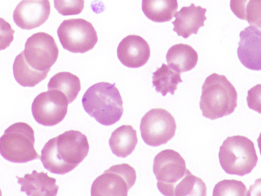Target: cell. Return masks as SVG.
Returning a JSON list of instances; mask_svg holds the SVG:
<instances>
[{
  "mask_svg": "<svg viewBox=\"0 0 261 196\" xmlns=\"http://www.w3.org/2000/svg\"><path fill=\"white\" fill-rule=\"evenodd\" d=\"M177 9V0H142L143 13L149 19L156 22L170 21Z\"/></svg>",
  "mask_w": 261,
  "mask_h": 196,
  "instance_id": "d6986e66",
  "label": "cell"
},
{
  "mask_svg": "<svg viewBox=\"0 0 261 196\" xmlns=\"http://www.w3.org/2000/svg\"><path fill=\"white\" fill-rule=\"evenodd\" d=\"M2 195V190L0 188V196Z\"/></svg>",
  "mask_w": 261,
  "mask_h": 196,
  "instance_id": "f1b7e54d",
  "label": "cell"
},
{
  "mask_svg": "<svg viewBox=\"0 0 261 196\" xmlns=\"http://www.w3.org/2000/svg\"><path fill=\"white\" fill-rule=\"evenodd\" d=\"M54 7L63 16L80 14L84 8L85 0H54Z\"/></svg>",
  "mask_w": 261,
  "mask_h": 196,
  "instance_id": "484cf974",
  "label": "cell"
},
{
  "mask_svg": "<svg viewBox=\"0 0 261 196\" xmlns=\"http://www.w3.org/2000/svg\"><path fill=\"white\" fill-rule=\"evenodd\" d=\"M201 89L199 107L204 117L215 120L234 111L238 93L225 76L212 74L205 79Z\"/></svg>",
  "mask_w": 261,
  "mask_h": 196,
  "instance_id": "7a4b0ae2",
  "label": "cell"
},
{
  "mask_svg": "<svg viewBox=\"0 0 261 196\" xmlns=\"http://www.w3.org/2000/svg\"><path fill=\"white\" fill-rule=\"evenodd\" d=\"M82 103L85 111L104 126L119 121L123 113V101L115 84L95 83L86 91Z\"/></svg>",
  "mask_w": 261,
  "mask_h": 196,
  "instance_id": "3957f363",
  "label": "cell"
},
{
  "mask_svg": "<svg viewBox=\"0 0 261 196\" xmlns=\"http://www.w3.org/2000/svg\"><path fill=\"white\" fill-rule=\"evenodd\" d=\"M57 35L63 47L73 53L87 52L98 41L93 24L81 18L64 20L57 29Z\"/></svg>",
  "mask_w": 261,
  "mask_h": 196,
  "instance_id": "8992f818",
  "label": "cell"
},
{
  "mask_svg": "<svg viewBox=\"0 0 261 196\" xmlns=\"http://www.w3.org/2000/svg\"><path fill=\"white\" fill-rule=\"evenodd\" d=\"M218 156L226 173L240 176L250 173L258 160L253 142L241 135L227 137L219 148Z\"/></svg>",
  "mask_w": 261,
  "mask_h": 196,
  "instance_id": "277c9868",
  "label": "cell"
},
{
  "mask_svg": "<svg viewBox=\"0 0 261 196\" xmlns=\"http://www.w3.org/2000/svg\"><path fill=\"white\" fill-rule=\"evenodd\" d=\"M187 168L181 155L172 149H165L154 158L153 172L157 187L162 194L169 196L172 187L185 176Z\"/></svg>",
  "mask_w": 261,
  "mask_h": 196,
  "instance_id": "30bf717a",
  "label": "cell"
},
{
  "mask_svg": "<svg viewBox=\"0 0 261 196\" xmlns=\"http://www.w3.org/2000/svg\"><path fill=\"white\" fill-rule=\"evenodd\" d=\"M47 88L61 91L70 104L76 98L81 89V81L77 76L70 72L61 71L50 79Z\"/></svg>",
  "mask_w": 261,
  "mask_h": 196,
  "instance_id": "ffe728a7",
  "label": "cell"
},
{
  "mask_svg": "<svg viewBox=\"0 0 261 196\" xmlns=\"http://www.w3.org/2000/svg\"><path fill=\"white\" fill-rule=\"evenodd\" d=\"M152 78L155 91L160 92L163 96H165L168 92L173 95L177 85L182 82L180 73L173 70L165 63L153 72Z\"/></svg>",
  "mask_w": 261,
  "mask_h": 196,
  "instance_id": "44dd1931",
  "label": "cell"
},
{
  "mask_svg": "<svg viewBox=\"0 0 261 196\" xmlns=\"http://www.w3.org/2000/svg\"><path fill=\"white\" fill-rule=\"evenodd\" d=\"M13 72L16 82L23 87H34L47 77L48 72H40L31 68L24 59L22 52L15 58Z\"/></svg>",
  "mask_w": 261,
  "mask_h": 196,
  "instance_id": "7402d4cb",
  "label": "cell"
},
{
  "mask_svg": "<svg viewBox=\"0 0 261 196\" xmlns=\"http://www.w3.org/2000/svg\"><path fill=\"white\" fill-rule=\"evenodd\" d=\"M260 84H257L248 91L247 102L248 107L260 113Z\"/></svg>",
  "mask_w": 261,
  "mask_h": 196,
  "instance_id": "83f0119b",
  "label": "cell"
},
{
  "mask_svg": "<svg viewBox=\"0 0 261 196\" xmlns=\"http://www.w3.org/2000/svg\"><path fill=\"white\" fill-rule=\"evenodd\" d=\"M50 13L49 0H22L14 10L13 18L20 28L32 30L43 24Z\"/></svg>",
  "mask_w": 261,
  "mask_h": 196,
  "instance_id": "7c38bea8",
  "label": "cell"
},
{
  "mask_svg": "<svg viewBox=\"0 0 261 196\" xmlns=\"http://www.w3.org/2000/svg\"><path fill=\"white\" fill-rule=\"evenodd\" d=\"M89 150V142L84 134L77 130L66 131L44 144L40 160L50 173L64 175L82 162Z\"/></svg>",
  "mask_w": 261,
  "mask_h": 196,
  "instance_id": "6da1fadb",
  "label": "cell"
},
{
  "mask_svg": "<svg viewBox=\"0 0 261 196\" xmlns=\"http://www.w3.org/2000/svg\"><path fill=\"white\" fill-rule=\"evenodd\" d=\"M25 61L33 69L48 72L57 61L59 48L54 38L45 32H38L29 37L22 51Z\"/></svg>",
  "mask_w": 261,
  "mask_h": 196,
  "instance_id": "9c48e42d",
  "label": "cell"
},
{
  "mask_svg": "<svg viewBox=\"0 0 261 196\" xmlns=\"http://www.w3.org/2000/svg\"><path fill=\"white\" fill-rule=\"evenodd\" d=\"M230 8L239 19L260 28L261 0H230Z\"/></svg>",
  "mask_w": 261,
  "mask_h": 196,
  "instance_id": "cb8c5ba5",
  "label": "cell"
},
{
  "mask_svg": "<svg viewBox=\"0 0 261 196\" xmlns=\"http://www.w3.org/2000/svg\"><path fill=\"white\" fill-rule=\"evenodd\" d=\"M237 55L241 63L246 68L254 70L261 69V31L250 25L240 33Z\"/></svg>",
  "mask_w": 261,
  "mask_h": 196,
  "instance_id": "4fadbf2b",
  "label": "cell"
},
{
  "mask_svg": "<svg viewBox=\"0 0 261 196\" xmlns=\"http://www.w3.org/2000/svg\"><path fill=\"white\" fill-rule=\"evenodd\" d=\"M35 132L24 122H15L0 137V154L14 163H26L40 157L34 148Z\"/></svg>",
  "mask_w": 261,
  "mask_h": 196,
  "instance_id": "5b68a950",
  "label": "cell"
},
{
  "mask_svg": "<svg viewBox=\"0 0 261 196\" xmlns=\"http://www.w3.org/2000/svg\"><path fill=\"white\" fill-rule=\"evenodd\" d=\"M207 187L201 178L187 169L183 178L172 187L169 196H206Z\"/></svg>",
  "mask_w": 261,
  "mask_h": 196,
  "instance_id": "603a6c76",
  "label": "cell"
},
{
  "mask_svg": "<svg viewBox=\"0 0 261 196\" xmlns=\"http://www.w3.org/2000/svg\"><path fill=\"white\" fill-rule=\"evenodd\" d=\"M247 189L244 183L235 179H224L214 186L213 195H247Z\"/></svg>",
  "mask_w": 261,
  "mask_h": 196,
  "instance_id": "d4e9b609",
  "label": "cell"
},
{
  "mask_svg": "<svg viewBox=\"0 0 261 196\" xmlns=\"http://www.w3.org/2000/svg\"><path fill=\"white\" fill-rule=\"evenodd\" d=\"M16 177L17 183L21 185V191L28 195L55 196L59 188L56 184V179L43 171L33 170L31 174L27 173L23 177Z\"/></svg>",
  "mask_w": 261,
  "mask_h": 196,
  "instance_id": "2e32d148",
  "label": "cell"
},
{
  "mask_svg": "<svg viewBox=\"0 0 261 196\" xmlns=\"http://www.w3.org/2000/svg\"><path fill=\"white\" fill-rule=\"evenodd\" d=\"M138 142L137 131L130 125H123L111 134L109 144L112 153L119 157L130 155Z\"/></svg>",
  "mask_w": 261,
  "mask_h": 196,
  "instance_id": "ac0fdd59",
  "label": "cell"
},
{
  "mask_svg": "<svg viewBox=\"0 0 261 196\" xmlns=\"http://www.w3.org/2000/svg\"><path fill=\"white\" fill-rule=\"evenodd\" d=\"M117 57L121 63L129 68H138L145 65L150 56L147 41L140 36L129 35L119 42Z\"/></svg>",
  "mask_w": 261,
  "mask_h": 196,
  "instance_id": "5bb4252c",
  "label": "cell"
},
{
  "mask_svg": "<svg viewBox=\"0 0 261 196\" xmlns=\"http://www.w3.org/2000/svg\"><path fill=\"white\" fill-rule=\"evenodd\" d=\"M206 9L192 3L189 6H184L174 15L175 19L172 21L173 31L178 36L188 38L192 34H197L200 27H203L207 19L205 14Z\"/></svg>",
  "mask_w": 261,
  "mask_h": 196,
  "instance_id": "9a60e30c",
  "label": "cell"
},
{
  "mask_svg": "<svg viewBox=\"0 0 261 196\" xmlns=\"http://www.w3.org/2000/svg\"><path fill=\"white\" fill-rule=\"evenodd\" d=\"M166 58L168 65L180 73L194 68L198 60L197 52L190 45L181 43L170 47Z\"/></svg>",
  "mask_w": 261,
  "mask_h": 196,
  "instance_id": "e0dca14e",
  "label": "cell"
},
{
  "mask_svg": "<svg viewBox=\"0 0 261 196\" xmlns=\"http://www.w3.org/2000/svg\"><path fill=\"white\" fill-rule=\"evenodd\" d=\"M68 102L61 91L50 89L39 93L32 104V112L35 120L45 126H55L65 118Z\"/></svg>",
  "mask_w": 261,
  "mask_h": 196,
  "instance_id": "8fae6325",
  "label": "cell"
},
{
  "mask_svg": "<svg viewBox=\"0 0 261 196\" xmlns=\"http://www.w3.org/2000/svg\"><path fill=\"white\" fill-rule=\"evenodd\" d=\"M136 178V170L129 164L112 165L93 182L91 195L127 196Z\"/></svg>",
  "mask_w": 261,
  "mask_h": 196,
  "instance_id": "52a82bcc",
  "label": "cell"
},
{
  "mask_svg": "<svg viewBox=\"0 0 261 196\" xmlns=\"http://www.w3.org/2000/svg\"><path fill=\"white\" fill-rule=\"evenodd\" d=\"M142 138L150 146L166 144L174 136L176 123L170 112L163 108H152L142 117L140 125Z\"/></svg>",
  "mask_w": 261,
  "mask_h": 196,
  "instance_id": "ba28073f",
  "label": "cell"
},
{
  "mask_svg": "<svg viewBox=\"0 0 261 196\" xmlns=\"http://www.w3.org/2000/svg\"><path fill=\"white\" fill-rule=\"evenodd\" d=\"M15 31L10 23L0 17V51L8 47L14 40Z\"/></svg>",
  "mask_w": 261,
  "mask_h": 196,
  "instance_id": "4316f807",
  "label": "cell"
}]
</instances>
